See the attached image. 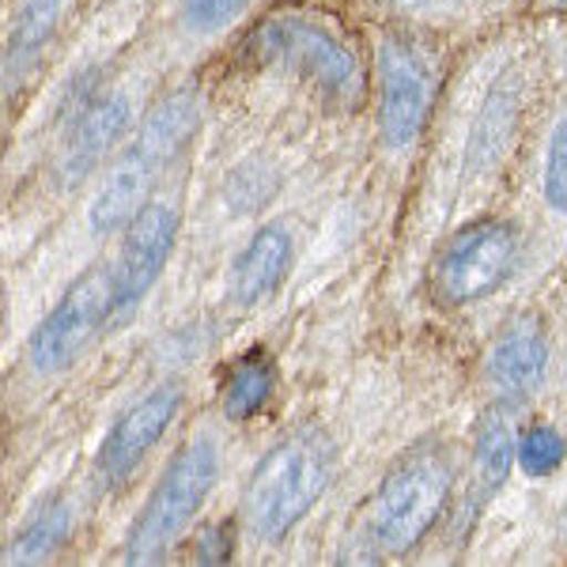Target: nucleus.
Returning <instances> with one entry per match:
<instances>
[{
	"label": "nucleus",
	"instance_id": "nucleus-1",
	"mask_svg": "<svg viewBox=\"0 0 567 567\" xmlns=\"http://www.w3.org/2000/svg\"><path fill=\"white\" fill-rule=\"evenodd\" d=\"M337 473V446L322 427H299L284 435L254 465L243 492V518L250 534L277 545L310 515Z\"/></svg>",
	"mask_w": 567,
	"mask_h": 567
},
{
	"label": "nucleus",
	"instance_id": "nucleus-2",
	"mask_svg": "<svg viewBox=\"0 0 567 567\" xmlns=\"http://www.w3.org/2000/svg\"><path fill=\"white\" fill-rule=\"evenodd\" d=\"M451 454L439 443H420L386 470L368 511V545L374 556H401L427 537L451 499Z\"/></svg>",
	"mask_w": 567,
	"mask_h": 567
},
{
	"label": "nucleus",
	"instance_id": "nucleus-3",
	"mask_svg": "<svg viewBox=\"0 0 567 567\" xmlns=\"http://www.w3.org/2000/svg\"><path fill=\"white\" fill-rule=\"evenodd\" d=\"M246 53L254 61H280L291 72H299L333 106L352 110L368 95V72H363L360 53L333 27H326L315 16L303 12L269 16V20L250 31Z\"/></svg>",
	"mask_w": 567,
	"mask_h": 567
},
{
	"label": "nucleus",
	"instance_id": "nucleus-4",
	"mask_svg": "<svg viewBox=\"0 0 567 567\" xmlns=\"http://www.w3.org/2000/svg\"><path fill=\"white\" fill-rule=\"evenodd\" d=\"M219 477V446L213 435H194L175 454L167 473L155 484L148 503L141 507L136 523L125 537V560L130 564H155L171 553V545L186 534V526L205 507L208 492Z\"/></svg>",
	"mask_w": 567,
	"mask_h": 567
},
{
	"label": "nucleus",
	"instance_id": "nucleus-5",
	"mask_svg": "<svg viewBox=\"0 0 567 567\" xmlns=\"http://www.w3.org/2000/svg\"><path fill=\"white\" fill-rule=\"evenodd\" d=\"M523 258V239L507 219H481L446 243L432 272V291L439 303H473L511 280Z\"/></svg>",
	"mask_w": 567,
	"mask_h": 567
},
{
	"label": "nucleus",
	"instance_id": "nucleus-6",
	"mask_svg": "<svg viewBox=\"0 0 567 567\" xmlns=\"http://www.w3.org/2000/svg\"><path fill=\"white\" fill-rule=\"evenodd\" d=\"M114 322V265H95L61 296L31 337V363L42 374L72 368L95 341V333Z\"/></svg>",
	"mask_w": 567,
	"mask_h": 567
},
{
	"label": "nucleus",
	"instance_id": "nucleus-7",
	"mask_svg": "<svg viewBox=\"0 0 567 567\" xmlns=\"http://www.w3.org/2000/svg\"><path fill=\"white\" fill-rule=\"evenodd\" d=\"M379 125L390 148H409L435 103V61L416 39L390 34L379 45Z\"/></svg>",
	"mask_w": 567,
	"mask_h": 567
},
{
	"label": "nucleus",
	"instance_id": "nucleus-8",
	"mask_svg": "<svg viewBox=\"0 0 567 567\" xmlns=\"http://www.w3.org/2000/svg\"><path fill=\"white\" fill-rule=\"evenodd\" d=\"M178 409H182L178 386H159V390H152L148 398H141L136 405L125 409V413L114 420V427L106 432L103 446H99V458H95L99 484L110 492L122 488L136 473V465L144 462V454L167 435Z\"/></svg>",
	"mask_w": 567,
	"mask_h": 567
},
{
	"label": "nucleus",
	"instance_id": "nucleus-9",
	"mask_svg": "<svg viewBox=\"0 0 567 567\" xmlns=\"http://www.w3.org/2000/svg\"><path fill=\"white\" fill-rule=\"evenodd\" d=\"M178 239V213L171 205H148L125 227L122 254L114 261V322L133 315V307L152 291Z\"/></svg>",
	"mask_w": 567,
	"mask_h": 567
},
{
	"label": "nucleus",
	"instance_id": "nucleus-10",
	"mask_svg": "<svg viewBox=\"0 0 567 567\" xmlns=\"http://www.w3.org/2000/svg\"><path fill=\"white\" fill-rule=\"evenodd\" d=\"M130 130V99L125 95H103L69 114L65 136H61V152L53 163V175L61 186H76L91 171L103 163V155L122 141Z\"/></svg>",
	"mask_w": 567,
	"mask_h": 567
},
{
	"label": "nucleus",
	"instance_id": "nucleus-11",
	"mask_svg": "<svg viewBox=\"0 0 567 567\" xmlns=\"http://www.w3.org/2000/svg\"><path fill=\"white\" fill-rule=\"evenodd\" d=\"M171 167V159H163L159 152H152L148 144L133 141L130 152L117 159L114 175L103 182V189L91 200V231L95 235H114V231H125L144 208L152 205V189H155V178Z\"/></svg>",
	"mask_w": 567,
	"mask_h": 567
},
{
	"label": "nucleus",
	"instance_id": "nucleus-12",
	"mask_svg": "<svg viewBox=\"0 0 567 567\" xmlns=\"http://www.w3.org/2000/svg\"><path fill=\"white\" fill-rule=\"evenodd\" d=\"M548 368V341L545 329L534 315L515 318L511 326H503L488 352V382L507 398H526L545 382Z\"/></svg>",
	"mask_w": 567,
	"mask_h": 567
},
{
	"label": "nucleus",
	"instance_id": "nucleus-13",
	"mask_svg": "<svg viewBox=\"0 0 567 567\" xmlns=\"http://www.w3.org/2000/svg\"><path fill=\"white\" fill-rule=\"evenodd\" d=\"M291 265V235L288 227L269 224L246 243L239 261L231 265V299L239 307H258L280 288Z\"/></svg>",
	"mask_w": 567,
	"mask_h": 567
},
{
	"label": "nucleus",
	"instance_id": "nucleus-14",
	"mask_svg": "<svg viewBox=\"0 0 567 567\" xmlns=\"http://www.w3.org/2000/svg\"><path fill=\"white\" fill-rule=\"evenodd\" d=\"M61 0H20L16 8V23L8 31V53H4V76L8 91L27 76V69L42 58V50L50 45L53 31H58Z\"/></svg>",
	"mask_w": 567,
	"mask_h": 567
},
{
	"label": "nucleus",
	"instance_id": "nucleus-15",
	"mask_svg": "<svg viewBox=\"0 0 567 567\" xmlns=\"http://www.w3.org/2000/svg\"><path fill=\"white\" fill-rule=\"evenodd\" d=\"M473 458H477V473L484 492H496L507 481L511 465L518 462V439L511 413L503 405H488L477 416V435H473Z\"/></svg>",
	"mask_w": 567,
	"mask_h": 567
},
{
	"label": "nucleus",
	"instance_id": "nucleus-16",
	"mask_svg": "<svg viewBox=\"0 0 567 567\" xmlns=\"http://www.w3.org/2000/svg\"><path fill=\"white\" fill-rule=\"evenodd\" d=\"M272 390H277V368H272L269 352H246L224 386V416L235 424L254 420L269 405Z\"/></svg>",
	"mask_w": 567,
	"mask_h": 567
},
{
	"label": "nucleus",
	"instance_id": "nucleus-17",
	"mask_svg": "<svg viewBox=\"0 0 567 567\" xmlns=\"http://www.w3.org/2000/svg\"><path fill=\"white\" fill-rule=\"evenodd\" d=\"M518 117V91L507 84H496L484 103L477 125H473V141H470V167L484 171L492 159H499L507 148V136L515 130Z\"/></svg>",
	"mask_w": 567,
	"mask_h": 567
},
{
	"label": "nucleus",
	"instance_id": "nucleus-18",
	"mask_svg": "<svg viewBox=\"0 0 567 567\" xmlns=\"http://www.w3.org/2000/svg\"><path fill=\"white\" fill-rule=\"evenodd\" d=\"M72 534V507L69 503H50L45 511L27 523V529L8 548V564H34L45 560L50 553H58Z\"/></svg>",
	"mask_w": 567,
	"mask_h": 567
},
{
	"label": "nucleus",
	"instance_id": "nucleus-19",
	"mask_svg": "<svg viewBox=\"0 0 567 567\" xmlns=\"http://www.w3.org/2000/svg\"><path fill=\"white\" fill-rule=\"evenodd\" d=\"M564 454H567V439L553 424H534L518 439V465H523L526 477H548V473H556L564 465Z\"/></svg>",
	"mask_w": 567,
	"mask_h": 567
},
{
	"label": "nucleus",
	"instance_id": "nucleus-20",
	"mask_svg": "<svg viewBox=\"0 0 567 567\" xmlns=\"http://www.w3.org/2000/svg\"><path fill=\"white\" fill-rule=\"evenodd\" d=\"M277 186H280L277 171L265 159H250L227 178V200H231V208H239V213H258L261 205L272 200Z\"/></svg>",
	"mask_w": 567,
	"mask_h": 567
},
{
	"label": "nucleus",
	"instance_id": "nucleus-21",
	"mask_svg": "<svg viewBox=\"0 0 567 567\" xmlns=\"http://www.w3.org/2000/svg\"><path fill=\"white\" fill-rule=\"evenodd\" d=\"M250 8V0H182V20L194 34H216L231 27Z\"/></svg>",
	"mask_w": 567,
	"mask_h": 567
},
{
	"label": "nucleus",
	"instance_id": "nucleus-22",
	"mask_svg": "<svg viewBox=\"0 0 567 567\" xmlns=\"http://www.w3.org/2000/svg\"><path fill=\"white\" fill-rule=\"evenodd\" d=\"M545 200L560 216H567V114L556 122L545 155Z\"/></svg>",
	"mask_w": 567,
	"mask_h": 567
},
{
	"label": "nucleus",
	"instance_id": "nucleus-23",
	"mask_svg": "<svg viewBox=\"0 0 567 567\" xmlns=\"http://www.w3.org/2000/svg\"><path fill=\"white\" fill-rule=\"evenodd\" d=\"M235 556V523L224 518V523L208 526L197 542V560L200 564H227Z\"/></svg>",
	"mask_w": 567,
	"mask_h": 567
},
{
	"label": "nucleus",
	"instance_id": "nucleus-24",
	"mask_svg": "<svg viewBox=\"0 0 567 567\" xmlns=\"http://www.w3.org/2000/svg\"><path fill=\"white\" fill-rule=\"evenodd\" d=\"M390 4H398V8H420V4H427V0H390Z\"/></svg>",
	"mask_w": 567,
	"mask_h": 567
},
{
	"label": "nucleus",
	"instance_id": "nucleus-25",
	"mask_svg": "<svg viewBox=\"0 0 567 567\" xmlns=\"http://www.w3.org/2000/svg\"><path fill=\"white\" fill-rule=\"evenodd\" d=\"M556 4H567V0H556Z\"/></svg>",
	"mask_w": 567,
	"mask_h": 567
},
{
	"label": "nucleus",
	"instance_id": "nucleus-26",
	"mask_svg": "<svg viewBox=\"0 0 567 567\" xmlns=\"http://www.w3.org/2000/svg\"><path fill=\"white\" fill-rule=\"evenodd\" d=\"M564 518H567V507H564Z\"/></svg>",
	"mask_w": 567,
	"mask_h": 567
}]
</instances>
